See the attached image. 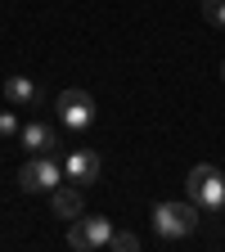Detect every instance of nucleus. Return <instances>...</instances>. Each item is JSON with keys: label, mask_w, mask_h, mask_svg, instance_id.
Wrapping results in <instances>:
<instances>
[{"label": "nucleus", "mask_w": 225, "mask_h": 252, "mask_svg": "<svg viewBox=\"0 0 225 252\" xmlns=\"http://www.w3.org/2000/svg\"><path fill=\"white\" fill-rule=\"evenodd\" d=\"M198 203H158L153 207V230H158V239H167V243H176V239H189L198 230Z\"/></svg>", "instance_id": "nucleus-1"}, {"label": "nucleus", "mask_w": 225, "mask_h": 252, "mask_svg": "<svg viewBox=\"0 0 225 252\" xmlns=\"http://www.w3.org/2000/svg\"><path fill=\"white\" fill-rule=\"evenodd\" d=\"M185 185H189V203H198L203 212H221L225 207V176L212 162H198Z\"/></svg>", "instance_id": "nucleus-2"}, {"label": "nucleus", "mask_w": 225, "mask_h": 252, "mask_svg": "<svg viewBox=\"0 0 225 252\" xmlns=\"http://www.w3.org/2000/svg\"><path fill=\"white\" fill-rule=\"evenodd\" d=\"M68 176L50 153H32L27 162H23V171H18V189L23 194H50V189H59V180Z\"/></svg>", "instance_id": "nucleus-3"}, {"label": "nucleus", "mask_w": 225, "mask_h": 252, "mask_svg": "<svg viewBox=\"0 0 225 252\" xmlns=\"http://www.w3.org/2000/svg\"><path fill=\"white\" fill-rule=\"evenodd\" d=\"M54 113H59V122L68 126V131H86V126L95 122V99L86 90H63L54 99Z\"/></svg>", "instance_id": "nucleus-4"}, {"label": "nucleus", "mask_w": 225, "mask_h": 252, "mask_svg": "<svg viewBox=\"0 0 225 252\" xmlns=\"http://www.w3.org/2000/svg\"><path fill=\"white\" fill-rule=\"evenodd\" d=\"M108 234H113L108 216H77V220H72V230H68V248H77V252L108 248Z\"/></svg>", "instance_id": "nucleus-5"}, {"label": "nucleus", "mask_w": 225, "mask_h": 252, "mask_svg": "<svg viewBox=\"0 0 225 252\" xmlns=\"http://www.w3.org/2000/svg\"><path fill=\"white\" fill-rule=\"evenodd\" d=\"M63 171H68L72 185H95V180H99V153H90V149H72V153H68V162H63Z\"/></svg>", "instance_id": "nucleus-6"}, {"label": "nucleus", "mask_w": 225, "mask_h": 252, "mask_svg": "<svg viewBox=\"0 0 225 252\" xmlns=\"http://www.w3.org/2000/svg\"><path fill=\"white\" fill-rule=\"evenodd\" d=\"M18 140H23L27 153H54L59 149V135H54L50 122H27L23 131H18Z\"/></svg>", "instance_id": "nucleus-7"}, {"label": "nucleus", "mask_w": 225, "mask_h": 252, "mask_svg": "<svg viewBox=\"0 0 225 252\" xmlns=\"http://www.w3.org/2000/svg\"><path fill=\"white\" fill-rule=\"evenodd\" d=\"M50 207L59 220H77L81 216V185H59L50 189Z\"/></svg>", "instance_id": "nucleus-8"}, {"label": "nucleus", "mask_w": 225, "mask_h": 252, "mask_svg": "<svg viewBox=\"0 0 225 252\" xmlns=\"http://www.w3.org/2000/svg\"><path fill=\"white\" fill-rule=\"evenodd\" d=\"M5 99L14 108H36L41 104V86L32 77H5Z\"/></svg>", "instance_id": "nucleus-9"}, {"label": "nucleus", "mask_w": 225, "mask_h": 252, "mask_svg": "<svg viewBox=\"0 0 225 252\" xmlns=\"http://www.w3.org/2000/svg\"><path fill=\"white\" fill-rule=\"evenodd\" d=\"M108 248H113V252H140V234H131V230H113V234H108Z\"/></svg>", "instance_id": "nucleus-10"}, {"label": "nucleus", "mask_w": 225, "mask_h": 252, "mask_svg": "<svg viewBox=\"0 0 225 252\" xmlns=\"http://www.w3.org/2000/svg\"><path fill=\"white\" fill-rule=\"evenodd\" d=\"M203 18L216 23V27H225V0H203Z\"/></svg>", "instance_id": "nucleus-11"}, {"label": "nucleus", "mask_w": 225, "mask_h": 252, "mask_svg": "<svg viewBox=\"0 0 225 252\" xmlns=\"http://www.w3.org/2000/svg\"><path fill=\"white\" fill-rule=\"evenodd\" d=\"M18 135V117L14 113H0V140H14Z\"/></svg>", "instance_id": "nucleus-12"}, {"label": "nucleus", "mask_w": 225, "mask_h": 252, "mask_svg": "<svg viewBox=\"0 0 225 252\" xmlns=\"http://www.w3.org/2000/svg\"><path fill=\"white\" fill-rule=\"evenodd\" d=\"M221 77H225V63H221Z\"/></svg>", "instance_id": "nucleus-13"}]
</instances>
